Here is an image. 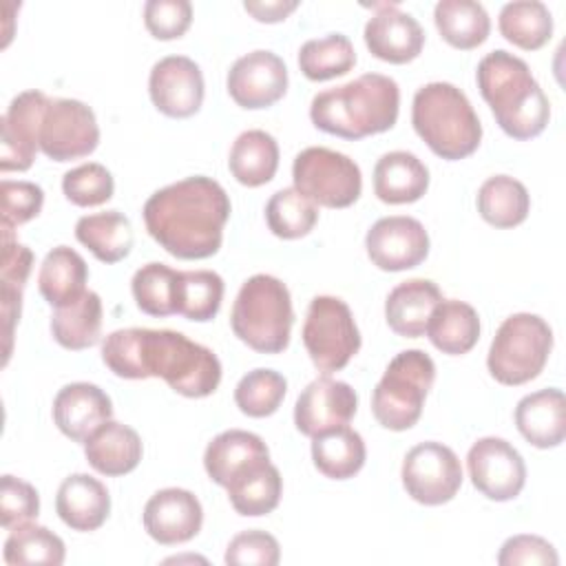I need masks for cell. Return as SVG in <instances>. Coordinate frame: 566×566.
Listing matches in <instances>:
<instances>
[{
  "label": "cell",
  "mask_w": 566,
  "mask_h": 566,
  "mask_svg": "<svg viewBox=\"0 0 566 566\" xmlns=\"http://www.w3.org/2000/svg\"><path fill=\"white\" fill-rule=\"evenodd\" d=\"M64 555V542L46 526L33 522L11 528L4 542V562L11 566H60Z\"/></svg>",
  "instance_id": "obj_40"
},
{
  "label": "cell",
  "mask_w": 566,
  "mask_h": 566,
  "mask_svg": "<svg viewBox=\"0 0 566 566\" xmlns=\"http://www.w3.org/2000/svg\"><path fill=\"white\" fill-rule=\"evenodd\" d=\"M55 511L73 531H97L111 513V495L97 478L73 473L57 489Z\"/></svg>",
  "instance_id": "obj_24"
},
{
  "label": "cell",
  "mask_w": 566,
  "mask_h": 566,
  "mask_svg": "<svg viewBox=\"0 0 566 566\" xmlns=\"http://www.w3.org/2000/svg\"><path fill=\"white\" fill-rule=\"evenodd\" d=\"M226 489L230 504L239 515L259 517L272 513L279 506L283 478L270 460H263L239 471Z\"/></svg>",
  "instance_id": "obj_29"
},
{
  "label": "cell",
  "mask_w": 566,
  "mask_h": 566,
  "mask_svg": "<svg viewBox=\"0 0 566 566\" xmlns=\"http://www.w3.org/2000/svg\"><path fill=\"white\" fill-rule=\"evenodd\" d=\"M223 301V279L212 270L179 272L177 314L188 321H212Z\"/></svg>",
  "instance_id": "obj_41"
},
{
  "label": "cell",
  "mask_w": 566,
  "mask_h": 566,
  "mask_svg": "<svg viewBox=\"0 0 566 566\" xmlns=\"http://www.w3.org/2000/svg\"><path fill=\"white\" fill-rule=\"evenodd\" d=\"M402 486L424 506H440L462 486V467L453 449L442 442H420L402 460Z\"/></svg>",
  "instance_id": "obj_12"
},
{
  "label": "cell",
  "mask_w": 566,
  "mask_h": 566,
  "mask_svg": "<svg viewBox=\"0 0 566 566\" xmlns=\"http://www.w3.org/2000/svg\"><path fill=\"white\" fill-rule=\"evenodd\" d=\"M400 91L396 80L365 73L347 84L321 91L310 106L312 124L343 139H363L389 130L398 119Z\"/></svg>",
  "instance_id": "obj_3"
},
{
  "label": "cell",
  "mask_w": 566,
  "mask_h": 566,
  "mask_svg": "<svg viewBox=\"0 0 566 566\" xmlns=\"http://www.w3.org/2000/svg\"><path fill=\"white\" fill-rule=\"evenodd\" d=\"M223 559L232 566H276L281 546L276 537L265 531H243L230 539Z\"/></svg>",
  "instance_id": "obj_47"
},
{
  "label": "cell",
  "mask_w": 566,
  "mask_h": 566,
  "mask_svg": "<svg viewBox=\"0 0 566 566\" xmlns=\"http://www.w3.org/2000/svg\"><path fill=\"white\" fill-rule=\"evenodd\" d=\"M113 416V402L97 385L71 382L64 385L53 398V422L57 429L75 440L86 442V438Z\"/></svg>",
  "instance_id": "obj_21"
},
{
  "label": "cell",
  "mask_w": 566,
  "mask_h": 566,
  "mask_svg": "<svg viewBox=\"0 0 566 566\" xmlns=\"http://www.w3.org/2000/svg\"><path fill=\"white\" fill-rule=\"evenodd\" d=\"M2 228V265H0V312H2V336H4V363L11 356L13 327L20 321L22 292L33 265V252L13 237V226L0 223Z\"/></svg>",
  "instance_id": "obj_22"
},
{
  "label": "cell",
  "mask_w": 566,
  "mask_h": 566,
  "mask_svg": "<svg viewBox=\"0 0 566 566\" xmlns=\"http://www.w3.org/2000/svg\"><path fill=\"white\" fill-rule=\"evenodd\" d=\"M88 268L80 252L69 245L53 248L38 274V287L44 301L53 307H64L75 303L86 292Z\"/></svg>",
  "instance_id": "obj_30"
},
{
  "label": "cell",
  "mask_w": 566,
  "mask_h": 566,
  "mask_svg": "<svg viewBox=\"0 0 566 566\" xmlns=\"http://www.w3.org/2000/svg\"><path fill=\"white\" fill-rule=\"evenodd\" d=\"M177 281L179 272L164 263L142 265L130 281L137 307L148 316L177 314Z\"/></svg>",
  "instance_id": "obj_43"
},
{
  "label": "cell",
  "mask_w": 566,
  "mask_h": 566,
  "mask_svg": "<svg viewBox=\"0 0 566 566\" xmlns=\"http://www.w3.org/2000/svg\"><path fill=\"white\" fill-rule=\"evenodd\" d=\"M294 323L287 285L270 274L250 276L232 305L230 325L234 336L261 354H279L290 343Z\"/></svg>",
  "instance_id": "obj_6"
},
{
  "label": "cell",
  "mask_w": 566,
  "mask_h": 566,
  "mask_svg": "<svg viewBox=\"0 0 566 566\" xmlns=\"http://www.w3.org/2000/svg\"><path fill=\"white\" fill-rule=\"evenodd\" d=\"M367 451L363 436L343 424L312 438L314 467L332 480L354 478L365 464Z\"/></svg>",
  "instance_id": "obj_34"
},
{
  "label": "cell",
  "mask_w": 566,
  "mask_h": 566,
  "mask_svg": "<svg viewBox=\"0 0 566 566\" xmlns=\"http://www.w3.org/2000/svg\"><path fill=\"white\" fill-rule=\"evenodd\" d=\"M427 336L436 349L449 356L467 354L480 338L478 312L458 298H442L427 323Z\"/></svg>",
  "instance_id": "obj_31"
},
{
  "label": "cell",
  "mask_w": 566,
  "mask_h": 566,
  "mask_svg": "<svg viewBox=\"0 0 566 566\" xmlns=\"http://www.w3.org/2000/svg\"><path fill=\"white\" fill-rule=\"evenodd\" d=\"M551 349L553 329L548 323L537 314L520 312L504 318L497 327L486 356V367L497 382L517 387L539 376Z\"/></svg>",
  "instance_id": "obj_8"
},
{
  "label": "cell",
  "mask_w": 566,
  "mask_h": 566,
  "mask_svg": "<svg viewBox=\"0 0 566 566\" xmlns=\"http://www.w3.org/2000/svg\"><path fill=\"white\" fill-rule=\"evenodd\" d=\"M433 380L436 365L422 349L394 356L371 394V411L378 424L391 431L411 429L420 420Z\"/></svg>",
  "instance_id": "obj_7"
},
{
  "label": "cell",
  "mask_w": 566,
  "mask_h": 566,
  "mask_svg": "<svg viewBox=\"0 0 566 566\" xmlns=\"http://www.w3.org/2000/svg\"><path fill=\"white\" fill-rule=\"evenodd\" d=\"M473 486L489 500L509 502L517 497L526 482V464L520 451L504 438H480L467 455Z\"/></svg>",
  "instance_id": "obj_13"
},
{
  "label": "cell",
  "mask_w": 566,
  "mask_h": 566,
  "mask_svg": "<svg viewBox=\"0 0 566 566\" xmlns=\"http://www.w3.org/2000/svg\"><path fill=\"white\" fill-rule=\"evenodd\" d=\"M427 188L429 170L413 153L391 150L374 166V195L382 203H413Z\"/></svg>",
  "instance_id": "obj_27"
},
{
  "label": "cell",
  "mask_w": 566,
  "mask_h": 566,
  "mask_svg": "<svg viewBox=\"0 0 566 566\" xmlns=\"http://www.w3.org/2000/svg\"><path fill=\"white\" fill-rule=\"evenodd\" d=\"M51 97L42 91H24L15 95L2 115L0 170H29L40 148V124Z\"/></svg>",
  "instance_id": "obj_15"
},
{
  "label": "cell",
  "mask_w": 566,
  "mask_h": 566,
  "mask_svg": "<svg viewBox=\"0 0 566 566\" xmlns=\"http://www.w3.org/2000/svg\"><path fill=\"white\" fill-rule=\"evenodd\" d=\"M411 124L420 139L442 159L473 155L482 142V124L469 97L449 82H429L413 95Z\"/></svg>",
  "instance_id": "obj_5"
},
{
  "label": "cell",
  "mask_w": 566,
  "mask_h": 566,
  "mask_svg": "<svg viewBox=\"0 0 566 566\" xmlns=\"http://www.w3.org/2000/svg\"><path fill=\"white\" fill-rule=\"evenodd\" d=\"M38 142L40 150L53 161H71L91 155L99 144L93 108L71 97L49 99Z\"/></svg>",
  "instance_id": "obj_11"
},
{
  "label": "cell",
  "mask_w": 566,
  "mask_h": 566,
  "mask_svg": "<svg viewBox=\"0 0 566 566\" xmlns=\"http://www.w3.org/2000/svg\"><path fill=\"white\" fill-rule=\"evenodd\" d=\"M294 188L312 203L325 208H347L363 190L360 168L354 159L325 146H310L294 157Z\"/></svg>",
  "instance_id": "obj_10"
},
{
  "label": "cell",
  "mask_w": 566,
  "mask_h": 566,
  "mask_svg": "<svg viewBox=\"0 0 566 566\" xmlns=\"http://www.w3.org/2000/svg\"><path fill=\"white\" fill-rule=\"evenodd\" d=\"M500 566H557L559 557L555 546L539 535H513L509 537L500 553Z\"/></svg>",
  "instance_id": "obj_50"
},
{
  "label": "cell",
  "mask_w": 566,
  "mask_h": 566,
  "mask_svg": "<svg viewBox=\"0 0 566 566\" xmlns=\"http://www.w3.org/2000/svg\"><path fill=\"white\" fill-rule=\"evenodd\" d=\"M88 464L102 475H126L137 469L144 447L139 433L122 422L106 420L84 442Z\"/></svg>",
  "instance_id": "obj_25"
},
{
  "label": "cell",
  "mask_w": 566,
  "mask_h": 566,
  "mask_svg": "<svg viewBox=\"0 0 566 566\" xmlns=\"http://www.w3.org/2000/svg\"><path fill=\"white\" fill-rule=\"evenodd\" d=\"M356 64V51L347 35L329 33L307 40L298 51L301 73L312 82H325L349 73Z\"/></svg>",
  "instance_id": "obj_39"
},
{
  "label": "cell",
  "mask_w": 566,
  "mask_h": 566,
  "mask_svg": "<svg viewBox=\"0 0 566 566\" xmlns=\"http://www.w3.org/2000/svg\"><path fill=\"white\" fill-rule=\"evenodd\" d=\"M0 199H2V221L9 226H22L40 214L44 203V192L33 181L2 179Z\"/></svg>",
  "instance_id": "obj_49"
},
{
  "label": "cell",
  "mask_w": 566,
  "mask_h": 566,
  "mask_svg": "<svg viewBox=\"0 0 566 566\" xmlns=\"http://www.w3.org/2000/svg\"><path fill=\"white\" fill-rule=\"evenodd\" d=\"M203 524V509L195 493L186 489H161L144 506L146 533L164 546L192 539Z\"/></svg>",
  "instance_id": "obj_19"
},
{
  "label": "cell",
  "mask_w": 566,
  "mask_h": 566,
  "mask_svg": "<svg viewBox=\"0 0 566 566\" xmlns=\"http://www.w3.org/2000/svg\"><path fill=\"white\" fill-rule=\"evenodd\" d=\"M475 80L495 122L509 137L524 142L546 128L551 104L522 57L502 49L491 51L480 60Z\"/></svg>",
  "instance_id": "obj_4"
},
{
  "label": "cell",
  "mask_w": 566,
  "mask_h": 566,
  "mask_svg": "<svg viewBox=\"0 0 566 566\" xmlns=\"http://www.w3.org/2000/svg\"><path fill=\"white\" fill-rule=\"evenodd\" d=\"M303 345L318 371H340L360 349V332L349 305L338 296H316L303 323Z\"/></svg>",
  "instance_id": "obj_9"
},
{
  "label": "cell",
  "mask_w": 566,
  "mask_h": 566,
  "mask_svg": "<svg viewBox=\"0 0 566 566\" xmlns=\"http://www.w3.org/2000/svg\"><path fill=\"white\" fill-rule=\"evenodd\" d=\"M62 190L71 203L80 208H91V206H102L113 197L115 181H113V175L106 170V166L88 161L69 170L62 177Z\"/></svg>",
  "instance_id": "obj_45"
},
{
  "label": "cell",
  "mask_w": 566,
  "mask_h": 566,
  "mask_svg": "<svg viewBox=\"0 0 566 566\" xmlns=\"http://www.w3.org/2000/svg\"><path fill=\"white\" fill-rule=\"evenodd\" d=\"M285 391L287 382L279 371L252 369L239 380L234 389V402L241 413L250 418H265L281 407Z\"/></svg>",
  "instance_id": "obj_44"
},
{
  "label": "cell",
  "mask_w": 566,
  "mask_h": 566,
  "mask_svg": "<svg viewBox=\"0 0 566 566\" xmlns=\"http://www.w3.org/2000/svg\"><path fill=\"white\" fill-rule=\"evenodd\" d=\"M531 210V197L522 181L509 175L489 177L478 190V212L495 228L520 226Z\"/></svg>",
  "instance_id": "obj_37"
},
{
  "label": "cell",
  "mask_w": 566,
  "mask_h": 566,
  "mask_svg": "<svg viewBox=\"0 0 566 566\" xmlns=\"http://www.w3.org/2000/svg\"><path fill=\"white\" fill-rule=\"evenodd\" d=\"M40 511V497L33 484L13 478L2 475L0 480V522L7 531L31 522L38 517Z\"/></svg>",
  "instance_id": "obj_46"
},
{
  "label": "cell",
  "mask_w": 566,
  "mask_h": 566,
  "mask_svg": "<svg viewBox=\"0 0 566 566\" xmlns=\"http://www.w3.org/2000/svg\"><path fill=\"white\" fill-rule=\"evenodd\" d=\"M515 424L524 440L537 449L559 447L566 438V400L562 389H539L515 407Z\"/></svg>",
  "instance_id": "obj_23"
},
{
  "label": "cell",
  "mask_w": 566,
  "mask_h": 566,
  "mask_svg": "<svg viewBox=\"0 0 566 566\" xmlns=\"http://www.w3.org/2000/svg\"><path fill=\"white\" fill-rule=\"evenodd\" d=\"M500 33L524 51L542 49L553 35V15L539 0H517L502 7Z\"/></svg>",
  "instance_id": "obj_38"
},
{
  "label": "cell",
  "mask_w": 566,
  "mask_h": 566,
  "mask_svg": "<svg viewBox=\"0 0 566 566\" xmlns=\"http://www.w3.org/2000/svg\"><path fill=\"white\" fill-rule=\"evenodd\" d=\"M296 0H245L243 9L259 22H281L296 11Z\"/></svg>",
  "instance_id": "obj_51"
},
{
  "label": "cell",
  "mask_w": 566,
  "mask_h": 566,
  "mask_svg": "<svg viewBox=\"0 0 566 566\" xmlns=\"http://www.w3.org/2000/svg\"><path fill=\"white\" fill-rule=\"evenodd\" d=\"M263 460H270L268 444L256 433L243 429H228L219 433L203 453L206 473L219 486H228L239 471Z\"/></svg>",
  "instance_id": "obj_28"
},
{
  "label": "cell",
  "mask_w": 566,
  "mask_h": 566,
  "mask_svg": "<svg viewBox=\"0 0 566 566\" xmlns=\"http://www.w3.org/2000/svg\"><path fill=\"white\" fill-rule=\"evenodd\" d=\"M369 261L385 272H402L420 265L429 254V234L413 217H382L365 237Z\"/></svg>",
  "instance_id": "obj_14"
},
{
  "label": "cell",
  "mask_w": 566,
  "mask_h": 566,
  "mask_svg": "<svg viewBox=\"0 0 566 566\" xmlns=\"http://www.w3.org/2000/svg\"><path fill=\"white\" fill-rule=\"evenodd\" d=\"M192 22V4L188 0H148L144 4V24L157 40L181 38Z\"/></svg>",
  "instance_id": "obj_48"
},
{
  "label": "cell",
  "mask_w": 566,
  "mask_h": 566,
  "mask_svg": "<svg viewBox=\"0 0 566 566\" xmlns=\"http://www.w3.org/2000/svg\"><path fill=\"white\" fill-rule=\"evenodd\" d=\"M148 93L159 113L175 119H186L203 104L201 69L186 55L161 57L150 69Z\"/></svg>",
  "instance_id": "obj_17"
},
{
  "label": "cell",
  "mask_w": 566,
  "mask_h": 566,
  "mask_svg": "<svg viewBox=\"0 0 566 566\" xmlns=\"http://www.w3.org/2000/svg\"><path fill=\"white\" fill-rule=\"evenodd\" d=\"M265 221L279 239H301L310 234L318 221V208L296 188L274 192L265 206Z\"/></svg>",
  "instance_id": "obj_42"
},
{
  "label": "cell",
  "mask_w": 566,
  "mask_h": 566,
  "mask_svg": "<svg viewBox=\"0 0 566 566\" xmlns=\"http://www.w3.org/2000/svg\"><path fill=\"white\" fill-rule=\"evenodd\" d=\"M230 97L248 111L276 104L287 91L285 62L272 51H252L241 55L228 71L226 80Z\"/></svg>",
  "instance_id": "obj_16"
},
{
  "label": "cell",
  "mask_w": 566,
  "mask_h": 566,
  "mask_svg": "<svg viewBox=\"0 0 566 566\" xmlns=\"http://www.w3.org/2000/svg\"><path fill=\"white\" fill-rule=\"evenodd\" d=\"M442 301L438 285L429 279H411L396 285L385 301V318L391 332L418 338L427 332L433 307Z\"/></svg>",
  "instance_id": "obj_26"
},
{
  "label": "cell",
  "mask_w": 566,
  "mask_h": 566,
  "mask_svg": "<svg viewBox=\"0 0 566 566\" xmlns=\"http://www.w3.org/2000/svg\"><path fill=\"white\" fill-rule=\"evenodd\" d=\"M433 20L442 40L460 51L480 46L491 31L486 9L473 0H440L433 9Z\"/></svg>",
  "instance_id": "obj_35"
},
{
  "label": "cell",
  "mask_w": 566,
  "mask_h": 566,
  "mask_svg": "<svg viewBox=\"0 0 566 566\" xmlns=\"http://www.w3.org/2000/svg\"><path fill=\"white\" fill-rule=\"evenodd\" d=\"M142 212L148 234L168 254L208 259L221 248L230 197L219 181L197 175L153 192Z\"/></svg>",
  "instance_id": "obj_2"
},
{
  "label": "cell",
  "mask_w": 566,
  "mask_h": 566,
  "mask_svg": "<svg viewBox=\"0 0 566 566\" xmlns=\"http://www.w3.org/2000/svg\"><path fill=\"white\" fill-rule=\"evenodd\" d=\"M102 301L97 292L86 290L75 303L55 307L51 316V334L64 349H86L99 340Z\"/></svg>",
  "instance_id": "obj_36"
},
{
  "label": "cell",
  "mask_w": 566,
  "mask_h": 566,
  "mask_svg": "<svg viewBox=\"0 0 566 566\" xmlns=\"http://www.w3.org/2000/svg\"><path fill=\"white\" fill-rule=\"evenodd\" d=\"M75 237L102 263H117L126 259L135 241L128 217L117 210L82 217L75 223Z\"/></svg>",
  "instance_id": "obj_33"
},
{
  "label": "cell",
  "mask_w": 566,
  "mask_h": 566,
  "mask_svg": "<svg viewBox=\"0 0 566 566\" xmlns=\"http://www.w3.org/2000/svg\"><path fill=\"white\" fill-rule=\"evenodd\" d=\"M356 407L358 396L347 382L321 376L301 391L294 407V424L303 436L314 438L329 429L349 424Z\"/></svg>",
  "instance_id": "obj_18"
},
{
  "label": "cell",
  "mask_w": 566,
  "mask_h": 566,
  "mask_svg": "<svg viewBox=\"0 0 566 566\" xmlns=\"http://www.w3.org/2000/svg\"><path fill=\"white\" fill-rule=\"evenodd\" d=\"M228 168L232 177L248 188H256L272 181L279 168L276 139L259 128L241 133L230 148Z\"/></svg>",
  "instance_id": "obj_32"
},
{
  "label": "cell",
  "mask_w": 566,
  "mask_h": 566,
  "mask_svg": "<svg viewBox=\"0 0 566 566\" xmlns=\"http://www.w3.org/2000/svg\"><path fill=\"white\" fill-rule=\"evenodd\" d=\"M378 11L365 24V44L369 53L389 64L416 60L424 46V31L411 13L396 4H378Z\"/></svg>",
  "instance_id": "obj_20"
},
{
  "label": "cell",
  "mask_w": 566,
  "mask_h": 566,
  "mask_svg": "<svg viewBox=\"0 0 566 566\" xmlns=\"http://www.w3.org/2000/svg\"><path fill=\"white\" fill-rule=\"evenodd\" d=\"M102 360L119 378H164L186 398H206L221 382L217 354L175 329H115L102 343Z\"/></svg>",
  "instance_id": "obj_1"
}]
</instances>
